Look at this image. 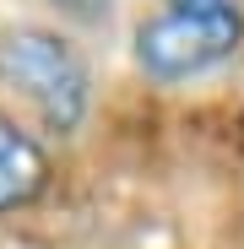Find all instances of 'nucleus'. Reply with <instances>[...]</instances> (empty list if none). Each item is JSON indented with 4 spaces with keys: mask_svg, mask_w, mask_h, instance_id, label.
I'll return each mask as SVG.
<instances>
[{
    "mask_svg": "<svg viewBox=\"0 0 244 249\" xmlns=\"http://www.w3.org/2000/svg\"><path fill=\"white\" fill-rule=\"evenodd\" d=\"M0 87L33 108L49 136H76L93 114V71L55 27H0Z\"/></svg>",
    "mask_w": 244,
    "mask_h": 249,
    "instance_id": "f257e3e1",
    "label": "nucleus"
},
{
    "mask_svg": "<svg viewBox=\"0 0 244 249\" xmlns=\"http://www.w3.org/2000/svg\"><path fill=\"white\" fill-rule=\"evenodd\" d=\"M244 44L239 0H163L136 27V65L157 87H179L233 60Z\"/></svg>",
    "mask_w": 244,
    "mask_h": 249,
    "instance_id": "f03ea898",
    "label": "nucleus"
},
{
    "mask_svg": "<svg viewBox=\"0 0 244 249\" xmlns=\"http://www.w3.org/2000/svg\"><path fill=\"white\" fill-rule=\"evenodd\" d=\"M44 190H49V152L11 114H0V217L33 206Z\"/></svg>",
    "mask_w": 244,
    "mask_h": 249,
    "instance_id": "7ed1b4c3",
    "label": "nucleus"
}]
</instances>
